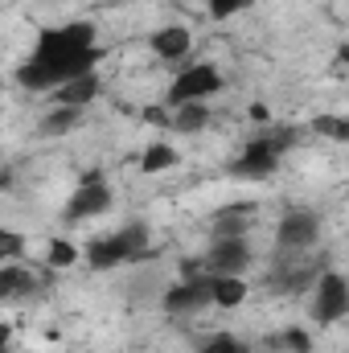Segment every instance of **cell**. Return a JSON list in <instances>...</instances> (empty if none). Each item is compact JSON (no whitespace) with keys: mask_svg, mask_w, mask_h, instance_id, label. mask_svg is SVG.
<instances>
[{"mask_svg":"<svg viewBox=\"0 0 349 353\" xmlns=\"http://www.w3.org/2000/svg\"><path fill=\"white\" fill-rule=\"evenodd\" d=\"M103 62V46L90 21H66V25H50L33 37V54L17 66V87L37 90V94H54L66 87L70 79L94 74V66Z\"/></svg>","mask_w":349,"mask_h":353,"instance_id":"obj_1","label":"cell"},{"mask_svg":"<svg viewBox=\"0 0 349 353\" xmlns=\"http://www.w3.org/2000/svg\"><path fill=\"white\" fill-rule=\"evenodd\" d=\"M300 144V128H263L259 136H251L243 144V152L226 165V176L235 181H267L279 173L283 157Z\"/></svg>","mask_w":349,"mask_h":353,"instance_id":"obj_2","label":"cell"},{"mask_svg":"<svg viewBox=\"0 0 349 353\" xmlns=\"http://www.w3.org/2000/svg\"><path fill=\"white\" fill-rule=\"evenodd\" d=\"M148 247H152V230H148V222H128V226H119L115 234H103V239H90L87 243V267L90 271H115V267L123 263H136V259H144L148 255Z\"/></svg>","mask_w":349,"mask_h":353,"instance_id":"obj_3","label":"cell"},{"mask_svg":"<svg viewBox=\"0 0 349 353\" xmlns=\"http://www.w3.org/2000/svg\"><path fill=\"white\" fill-rule=\"evenodd\" d=\"M222 87H226V79H222V70L214 62H193L169 83L165 103H169V111L173 107H189V103H210Z\"/></svg>","mask_w":349,"mask_h":353,"instance_id":"obj_4","label":"cell"},{"mask_svg":"<svg viewBox=\"0 0 349 353\" xmlns=\"http://www.w3.org/2000/svg\"><path fill=\"white\" fill-rule=\"evenodd\" d=\"M321 243V214L308 205H292L283 210L279 226H275V251L279 255H304Z\"/></svg>","mask_w":349,"mask_h":353,"instance_id":"obj_5","label":"cell"},{"mask_svg":"<svg viewBox=\"0 0 349 353\" xmlns=\"http://www.w3.org/2000/svg\"><path fill=\"white\" fill-rule=\"evenodd\" d=\"M308 316L317 325H341L349 316V279L341 271H321L317 275V288H312V304H308Z\"/></svg>","mask_w":349,"mask_h":353,"instance_id":"obj_6","label":"cell"},{"mask_svg":"<svg viewBox=\"0 0 349 353\" xmlns=\"http://www.w3.org/2000/svg\"><path fill=\"white\" fill-rule=\"evenodd\" d=\"M111 205H115V189L107 185V176L87 173L83 181H79V189L66 197L62 218H66V222H87V218H103Z\"/></svg>","mask_w":349,"mask_h":353,"instance_id":"obj_7","label":"cell"},{"mask_svg":"<svg viewBox=\"0 0 349 353\" xmlns=\"http://www.w3.org/2000/svg\"><path fill=\"white\" fill-rule=\"evenodd\" d=\"M161 308L169 316H189V312H206L214 308V275H181L173 288L161 296Z\"/></svg>","mask_w":349,"mask_h":353,"instance_id":"obj_8","label":"cell"},{"mask_svg":"<svg viewBox=\"0 0 349 353\" xmlns=\"http://www.w3.org/2000/svg\"><path fill=\"white\" fill-rule=\"evenodd\" d=\"M201 259L210 275H247V267L255 263V251L247 239H214Z\"/></svg>","mask_w":349,"mask_h":353,"instance_id":"obj_9","label":"cell"},{"mask_svg":"<svg viewBox=\"0 0 349 353\" xmlns=\"http://www.w3.org/2000/svg\"><path fill=\"white\" fill-rule=\"evenodd\" d=\"M251 218H255V205H251V201L222 205V210L210 218V239H247Z\"/></svg>","mask_w":349,"mask_h":353,"instance_id":"obj_10","label":"cell"},{"mask_svg":"<svg viewBox=\"0 0 349 353\" xmlns=\"http://www.w3.org/2000/svg\"><path fill=\"white\" fill-rule=\"evenodd\" d=\"M148 50L161 58V62H181L189 50H193V33L185 25H161L152 37H148Z\"/></svg>","mask_w":349,"mask_h":353,"instance_id":"obj_11","label":"cell"},{"mask_svg":"<svg viewBox=\"0 0 349 353\" xmlns=\"http://www.w3.org/2000/svg\"><path fill=\"white\" fill-rule=\"evenodd\" d=\"M99 94H103V79L99 74H83V79H70L66 87H58L50 99H54V107H90Z\"/></svg>","mask_w":349,"mask_h":353,"instance_id":"obj_12","label":"cell"},{"mask_svg":"<svg viewBox=\"0 0 349 353\" xmlns=\"http://www.w3.org/2000/svg\"><path fill=\"white\" fill-rule=\"evenodd\" d=\"M37 292V279L33 271L21 263H0V300H21V296H33Z\"/></svg>","mask_w":349,"mask_h":353,"instance_id":"obj_13","label":"cell"},{"mask_svg":"<svg viewBox=\"0 0 349 353\" xmlns=\"http://www.w3.org/2000/svg\"><path fill=\"white\" fill-rule=\"evenodd\" d=\"M210 107L206 103H189V107H173V115H169V128H173L177 136H197V132H206L210 128Z\"/></svg>","mask_w":349,"mask_h":353,"instance_id":"obj_14","label":"cell"},{"mask_svg":"<svg viewBox=\"0 0 349 353\" xmlns=\"http://www.w3.org/2000/svg\"><path fill=\"white\" fill-rule=\"evenodd\" d=\"M251 296L243 275H214V308H243Z\"/></svg>","mask_w":349,"mask_h":353,"instance_id":"obj_15","label":"cell"},{"mask_svg":"<svg viewBox=\"0 0 349 353\" xmlns=\"http://www.w3.org/2000/svg\"><path fill=\"white\" fill-rule=\"evenodd\" d=\"M83 115H87V107H54V111L41 115L37 132L41 136H66V132H74L83 123Z\"/></svg>","mask_w":349,"mask_h":353,"instance_id":"obj_16","label":"cell"},{"mask_svg":"<svg viewBox=\"0 0 349 353\" xmlns=\"http://www.w3.org/2000/svg\"><path fill=\"white\" fill-rule=\"evenodd\" d=\"M177 161H181L177 144H165V140H157V144H148V148H144V157H140V173H144V176L169 173V169H177Z\"/></svg>","mask_w":349,"mask_h":353,"instance_id":"obj_17","label":"cell"},{"mask_svg":"<svg viewBox=\"0 0 349 353\" xmlns=\"http://www.w3.org/2000/svg\"><path fill=\"white\" fill-rule=\"evenodd\" d=\"M79 263V247L70 239H50L46 247V271H66V267Z\"/></svg>","mask_w":349,"mask_h":353,"instance_id":"obj_18","label":"cell"},{"mask_svg":"<svg viewBox=\"0 0 349 353\" xmlns=\"http://www.w3.org/2000/svg\"><path fill=\"white\" fill-rule=\"evenodd\" d=\"M308 128H312L317 136L333 140V144H349V119H346V115H317Z\"/></svg>","mask_w":349,"mask_h":353,"instance_id":"obj_19","label":"cell"},{"mask_svg":"<svg viewBox=\"0 0 349 353\" xmlns=\"http://www.w3.org/2000/svg\"><path fill=\"white\" fill-rule=\"evenodd\" d=\"M271 350L275 353H312V337L308 329H283L271 337Z\"/></svg>","mask_w":349,"mask_h":353,"instance_id":"obj_20","label":"cell"},{"mask_svg":"<svg viewBox=\"0 0 349 353\" xmlns=\"http://www.w3.org/2000/svg\"><path fill=\"white\" fill-rule=\"evenodd\" d=\"M197 353H251V345L243 341V337H235V333H214V337H206Z\"/></svg>","mask_w":349,"mask_h":353,"instance_id":"obj_21","label":"cell"},{"mask_svg":"<svg viewBox=\"0 0 349 353\" xmlns=\"http://www.w3.org/2000/svg\"><path fill=\"white\" fill-rule=\"evenodd\" d=\"M255 0H206V12L214 17V21H230V17H239V12H247Z\"/></svg>","mask_w":349,"mask_h":353,"instance_id":"obj_22","label":"cell"},{"mask_svg":"<svg viewBox=\"0 0 349 353\" xmlns=\"http://www.w3.org/2000/svg\"><path fill=\"white\" fill-rule=\"evenodd\" d=\"M21 255H25V234L21 230H0V259L17 263Z\"/></svg>","mask_w":349,"mask_h":353,"instance_id":"obj_23","label":"cell"},{"mask_svg":"<svg viewBox=\"0 0 349 353\" xmlns=\"http://www.w3.org/2000/svg\"><path fill=\"white\" fill-rule=\"evenodd\" d=\"M251 119H255V123H267V119H271L267 103H251Z\"/></svg>","mask_w":349,"mask_h":353,"instance_id":"obj_24","label":"cell"},{"mask_svg":"<svg viewBox=\"0 0 349 353\" xmlns=\"http://www.w3.org/2000/svg\"><path fill=\"white\" fill-rule=\"evenodd\" d=\"M337 58H341V62H349V41L341 46V54H337Z\"/></svg>","mask_w":349,"mask_h":353,"instance_id":"obj_25","label":"cell"}]
</instances>
